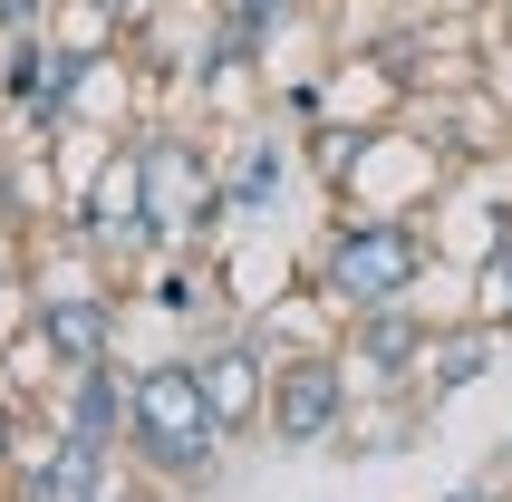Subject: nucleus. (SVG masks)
I'll list each match as a JSON object with an SVG mask.
<instances>
[{
	"label": "nucleus",
	"mask_w": 512,
	"mask_h": 502,
	"mask_svg": "<svg viewBox=\"0 0 512 502\" xmlns=\"http://www.w3.org/2000/svg\"><path fill=\"white\" fill-rule=\"evenodd\" d=\"M223 416H213V396H203L194 358H145L136 367V416H126V454H136V474L155 493H203V483L223 474Z\"/></svg>",
	"instance_id": "1"
},
{
	"label": "nucleus",
	"mask_w": 512,
	"mask_h": 502,
	"mask_svg": "<svg viewBox=\"0 0 512 502\" xmlns=\"http://www.w3.org/2000/svg\"><path fill=\"white\" fill-rule=\"evenodd\" d=\"M426 213H358L348 203L339 223L319 232V261H310V280H319V300L339 309H387V300H416V280H426V261H435V242L426 232Z\"/></svg>",
	"instance_id": "2"
},
{
	"label": "nucleus",
	"mask_w": 512,
	"mask_h": 502,
	"mask_svg": "<svg viewBox=\"0 0 512 502\" xmlns=\"http://www.w3.org/2000/svg\"><path fill=\"white\" fill-rule=\"evenodd\" d=\"M348 406H358V387H348V367H339V338L329 348H271V416H261L271 445H290V454L339 445Z\"/></svg>",
	"instance_id": "3"
},
{
	"label": "nucleus",
	"mask_w": 512,
	"mask_h": 502,
	"mask_svg": "<svg viewBox=\"0 0 512 502\" xmlns=\"http://www.w3.org/2000/svg\"><path fill=\"white\" fill-rule=\"evenodd\" d=\"M116 319H126V300H116V271H87V280H29V348L49 367H107L116 358Z\"/></svg>",
	"instance_id": "4"
},
{
	"label": "nucleus",
	"mask_w": 512,
	"mask_h": 502,
	"mask_svg": "<svg viewBox=\"0 0 512 502\" xmlns=\"http://www.w3.org/2000/svg\"><path fill=\"white\" fill-rule=\"evenodd\" d=\"M426 348H435V319L416 300L348 309V329H339V367L358 396H426Z\"/></svg>",
	"instance_id": "5"
},
{
	"label": "nucleus",
	"mask_w": 512,
	"mask_h": 502,
	"mask_svg": "<svg viewBox=\"0 0 512 502\" xmlns=\"http://www.w3.org/2000/svg\"><path fill=\"white\" fill-rule=\"evenodd\" d=\"M194 377H203V396H213V416H223L232 445L261 435V416H271V338H252V329L203 338V348H194Z\"/></svg>",
	"instance_id": "6"
},
{
	"label": "nucleus",
	"mask_w": 512,
	"mask_h": 502,
	"mask_svg": "<svg viewBox=\"0 0 512 502\" xmlns=\"http://www.w3.org/2000/svg\"><path fill=\"white\" fill-rule=\"evenodd\" d=\"M107 483H116V454L49 425L39 445H20V464H10V483H0V493H10V502H97Z\"/></svg>",
	"instance_id": "7"
},
{
	"label": "nucleus",
	"mask_w": 512,
	"mask_h": 502,
	"mask_svg": "<svg viewBox=\"0 0 512 502\" xmlns=\"http://www.w3.org/2000/svg\"><path fill=\"white\" fill-rule=\"evenodd\" d=\"M126 416H136V367H58L49 387V425L58 435H87V445L126 454Z\"/></svg>",
	"instance_id": "8"
},
{
	"label": "nucleus",
	"mask_w": 512,
	"mask_h": 502,
	"mask_svg": "<svg viewBox=\"0 0 512 502\" xmlns=\"http://www.w3.org/2000/svg\"><path fill=\"white\" fill-rule=\"evenodd\" d=\"M493 358H503V329H493V319H445V329H435V348H426V406H435V396L484 387Z\"/></svg>",
	"instance_id": "9"
},
{
	"label": "nucleus",
	"mask_w": 512,
	"mask_h": 502,
	"mask_svg": "<svg viewBox=\"0 0 512 502\" xmlns=\"http://www.w3.org/2000/svg\"><path fill=\"white\" fill-rule=\"evenodd\" d=\"M281 174H290V145L281 136H242L232 165H223V203H232V213H261V203L281 194Z\"/></svg>",
	"instance_id": "10"
},
{
	"label": "nucleus",
	"mask_w": 512,
	"mask_h": 502,
	"mask_svg": "<svg viewBox=\"0 0 512 502\" xmlns=\"http://www.w3.org/2000/svg\"><path fill=\"white\" fill-rule=\"evenodd\" d=\"M464 319H493V329H512V242L484 251V271H474V300H464Z\"/></svg>",
	"instance_id": "11"
},
{
	"label": "nucleus",
	"mask_w": 512,
	"mask_h": 502,
	"mask_svg": "<svg viewBox=\"0 0 512 502\" xmlns=\"http://www.w3.org/2000/svg\"><path fill=\"white\" fill-rule=\"evenodd\" d=\"M223 20H242V29H261V39H281L290 20H300V0H213Z\"/></svg>",
	"instance_id": "12"
},
{
	"label": "nucleus",
	"mask_w": 512,
	"mask_h": 502,
	"mask_svg": "<svg viewBox=\"0 0 512 502\" xmlns=\"http://www.w3.org/2000/svg\"><path fill=\"white\" fill-rule=\"evenodd\" d=\"M58 0H0V39H20V29H49Z\"/></svg>",
	"instance_id": "13"
},
{
	"label": "nucleus",
	"mask_w": 512,
	"mask_h": 502,
	"mask_svg": "<svg viewBox=\"0 0 512 502\" xmlns=\"http://www.w3.org/2000/svg\"><path fill=\"white\" fill-rule=\"evenodd\" d=\"M10 464H20V416H10V396H0V483H10Z\"/></svg>",
	"instance_id": "14"
},
{
	"label": "nucleus",
	"mask_w": 512,
	"mask_h": 502,
	"mask_svg": "<svg viewBox=\"0 0 512 502\" xmlns=\"http://www.w3.org/2000/svg\"><path fill=\"white\" fill-rule=\"evenodd\" d=\"M97 502H165V493H145V483H126V474H116V483H107Z\"/></svg>",
	"instance_id": "15"
},
{
	"label": "nucleus",
	"mask_w": 512,
	"mask_h": 502,
	"mask_svg": "<svg viewBox=\"0 0 512 502\" xmlns=\"http://www.w3.org/2000/svg\"><path fill=\"white\" fill-rule=\"evenodd\" d=\"M435 502H503L493 483H455V493H435Z\"/></svg>",
	"instance_id": "16"
},
{
	"label": "nucleus",
	"mask_w": 512,
	"mask_h": 502,
	"mask_svg": "<svg viewBox=\"0 0 512 502\" xmlns=\"http://www.w3.org/2000/svg\"><path fill=\"white\" fill-rule=\"evenodd\" d=\"M503 20H512V0H503Z\"/></svg>",
	"instance_id": "17"
}]
</instances>
